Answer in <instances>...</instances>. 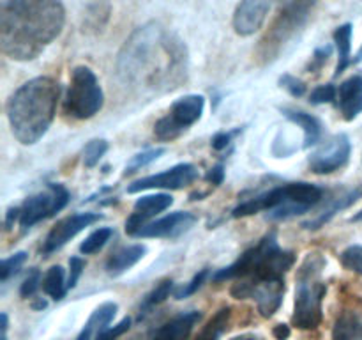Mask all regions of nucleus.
Masks as SVG:
<instances>
[{"mask_svg": "<svg viewBox=\"0 0 362 340\" xmlns=\"http://www.w3.org/2000/svg\"><path fill=\"white\" fill-rule=\"evenodd\" d=\"M230 340H265V339L260 335H255V333H244V335H237Z\"/></svg>", "mask_w": 362, "mask_h": 340, "instance_id": "46", "label": "nucleus"}, {"mask_svg": "<svg viewBox=\"0 0 362 340\" xmlns=\"http://www.w3.org/2000/svg\"><path fill=\"white\" fill-rule=\"evenodd\" d=\"M113 236V230L110 227H103V229L94 230L88 237H85L83 243L80 244V251L83 255H92L98 254Z\"/></svg>", "mask_w": 362, "mask_h": 340, "instance_id": "28", "label": "nucleus"}, {"mask_svg": "<svg viewBox=\"0 0 362 340\" xmlns=\"http://www.w3.org/2000/svg\"><path fill=\"white\" fill-rule=\"evenodd\" d=\"M361 197H362V184H359V186L356 188H350V190H343L341 193L334 195V197L327 202V205L318 212L317 218L308 220V222L303 223V227L304 229H311V230L320 229V227H324L332 216L338 215V212L343 211V209L350 208V205H352L354 202L359 200Z\"/></svg>", "mask_w": 362, "mask_h": 340, "instance_id": "18", "label": "nucleus"}, {"mask_svg": "<svg viewBox=\"0 0 362 340\" xmlns=\"http://www.w3.org/2000/svg\"><path fill=\"white\" fill-rule=\"evenodd\" d=\"M332 53V46L327 45V46H320V48L317 50V52L313 53V57H311V64H310V71H318L324 67V64H327L329 57H331Z\"/></svg>", "mask_w": 362, "mask_h": 340, "instance_id": "40", "label": "nucleus"}, {"mask_svg": "<svg viewBox=\"0 0 362 340\" xmlns=\"http://www.w3.org/2000/svg\"><path fill=\"white\" fill-rule=\"evenodd\" d=\"M115 314H117L115 303H112V301L103 303L101 307H98L94 312H92L87 324L83 326V329H81L76 340H95V336H98L103 329L108 328V324L112 322V319L115 317Z\"/></svg>", "mask_w": 362, "mask_h": 340, "instance_id": "22", "label": "nucleus"}, {"mask_svg": "<svg viewBox=\"0 0 362 340\" xmlns=\"http://www.w3.org/2000/svg\"><path fill=\"white\" fill-rule=\"evenodd\" d=\"M352 222H362V209L352 218Z\"/></svg>", "mask_w": 362, "mask_h": 340, "instance_id": "49", "label": "nucleus"}, {"mask_svg": "<svg viewBox=\"0 0 362 340\" xmlns=\"http://www.w3.org/2000/svg\"><path fill=\"white\" fill-rule=\"evenodd\" d=\"M207 275H209V269H202L200 273H197V275L193 276V280H191V282L184 283V285L180 287V289H177V293H175L177 300H184V298L193 296V294L197 293V290L200 289L202 285H204V282H205V278H207Z\"/></svg>", "mask_w": 362, "mask_h": 340, "instance_id": "34", "label": "nucleus"}, {"mask_svg": "<svg viewBox=\"0 0 362 340\" xmlns=\"http://www.w3.org/2000/svg\"><path fill=\"white\" fill-rule=\"evenodd\" d=\"M338 105L346 120H354L362 113V76L349 78L338 89Z\"/></svg>", "mask_w": 362, "mask_h": 340, "instance_id": "19", "label": "nucleus"}, {"mask_svg": "<svg viewBox=\"0 0 362 340\" xmlns=\"http://www.w3.org/2000/svg\"><path fill=\"white\" fill-rule=\"evenodd\" d=\"M274 336L278 340H286L290 336V328L286 324H278L274 328Z\"/></svg>", "mask_w": 362, "mask_h": 340, "instance_id": "44", "label": "nucleus"}, {"mask_svg": "<svg viewBox=\"0 0 362 340\" xmlns=\"http://www.w3.org/2000/svg\"><path fill=\"white\" fill-rule=\"evenodd\" d=\"M163 152H165V149L159 147V149H151V151H145V152H140V154L133 156V159L127 163L126 172L124 174L127 176V174H133V172H136V170H140L141 166H147L148 163H152L154 159H158Z\"/></svg>", "mask_w": 362, "mask_h": 340, "instance_id": "31", "label": "nucleus"}, {"mask_svg": "<svg viewBox=\"0 0 362 340\" xmlns=\"http://www.w3.org/2000/svg\"><path fill=\"white\" fill-rule=\"evenodd\" d=\"M235 133H237V131L214 135V138H212V149H216V151H223V149H226V145L230 144V140H232V137Z\"/></svg>", "mask_w": 362, "mask_h": 340, "instance_id": "42", "label": "nucleus"}, {"mask_svg": "<svg viewBox=\"0 0 362 340\" xmlns=\"http://www.w3.org/2000/svg\"><path fill=\"white\" fill-rule=\"evenodd\" d=\"M341 264L346 269H350V271L361 273L362 275V246L354 244V246H349L346 250H343Z\"/></svg>", "mask_w": 362, "mask_h": 340, "instance_id": "33", "label": "nucleus"}, {"mask_svg": "<svg viewBox=\"0 0 362 340\" xmlns=\"http://www.w3.org/2000/svg\"><path fill=\"white\" fill-rule=\"evenodd\" d=\"M281 112L286 119L292 120L293 124H297V126L303 128V131H304L303 147L304 149L311 147V145H315L318 140H320L322 126L313 115H310V113L303 112V110H296V108H281Z\"/></svg>", "mask_w": 362, "mask_h": 340, "instance_id": "23", "label": "nucleus"}, {"mask_svg": "<svg viewBox=\"0 0 362 340\" xmlns=\"http://www.w3.org/2000/svg\"><path fill=\"white\" fill-rule=\"evenodd\" d=\"M205 179H207L211 184H214V186H219V184L225 181V166L216 165L214 169L209 170L207 176H205Z\"/></svg>", "mask_w": 362, "mask_h": 340, "instance_id": "41", "label": "nucleus"}, {"mask_svg": "<svg viewBox=\"0 0 362 340\" xmlns=\"http://www.w3.org/2000/svg\"><path fill=\"white\" fill-rule=\"evenodd\" d=\"M334 99H338V89L332 84L320 85V87L315 89L310 96V101L313 105H324V103H332Z\"/></svg>", "mask_w": 362, "mask_h": 340, "instance_id": "35", "label": "nucleus"}, {"mask_svg": "<svg viewBox=\"0 0 362 340\" xmlns=\"http://www.w3.org/2000/svg\"><path fill=\"white\" fill-rule=\"evenodd\" d=\"M173 204L172 195L168 193H156V195H145V197L138 198L134 204L133 215L127 218L126 222V232L129 236H136L138 230L148 223L152 216L159 215L165 209H168Z\"/></svg>", "mask_w": 362, "mask_h": 340, "instance_id": "16", "label": "nucleus"}, {"mask_svg": "<svg viewBox=\"0 0 362 340\" xmlns=\"http://www.w3.org/2000/svg\"><path fill=\"white\" fill-rule=\"evenodd\" d=\"M103 99L105 96L94 71L87 66L74 67L64 101L66 113L74 119H90L103 108Z\"/></svg>", "mask_w": 362, "mask_h": 340, "instance_id": "8", "label": "nucleus"}, {"mask_svg": "<svg viewBox=\"0 0 362 340\" xmlns=\"http://www.w3.org/2000/svg\"><path fill=\"white\" fill-rule=\"evenodd\" d=\"M173 290V282L172 280H165V282L159 283L158 287H156L154 290H152L151 294H148L147 298H145L144 301V310H147V308H152L156 307V305L163 303V301L166 300V298L172 294Z\"/></svg>", "mask_w": 362, "mask_h": 340, "instance_id": "32", "label": "nucleus"}, {"mask_svg": "<svg viewBox=\"0 0 362 340\" xmlns=\"http://www.w3.org/2000/svg\"><path fill=\"white\" fill-rule=\"evenodd\" d=\"M20 208H11L9 211H7V216H6V229H13L14 222H16V218H20Z\"/></svg>", "mask_w": 362, "mask_h": 340, "instance_id": "43", "label": "nucleus"}, {"mask_svg": "<svg viewBox=\"0 0 362 340\" xmlns=\"http://www.w3.org/2000/svg\"><path fill=\"white\" fill-rule=\"evenodd\" d=\"M39 283H42L41 271H39V269H32V271L28 273L27 278L23 280V283H21V289H20L21 298H30L32 294L39 289Z\"/></svg>", "mask_w": 362, "mask_h": 340, "instance_id": "38", "label": "nucleus"}, {"mask_svg": "<svg viewBox=\"0 0 362 340\" xmlns=\"http://www.w3.org/2000/svg\"><path fill=\"white\" fill-rule=\"evenodd\" d=\"M232 296L237 300L257 301L258 312L264 317H272L281 307L285 294L283 278H240L232 287Z\"/></svg>", "mask_w": 362, "mask_h": 340, "instance_id": "9", "label": "nucleus"}, {"mask_svg": "<svg viewBox=\"0 0 362 340\" xmlns=\"http://www.w3.org/2000/svg\"><path fill=\"white\" fill-rule=\"evenodd\" d=\"M279 85H281L285 91H288L293 98H300L306 92V84L303 80H299L297 76H292V74H283L279 78Z\"/></svg>", "mask_w": 362, "mask_h": 340, "instance_id": "36", "label": "nucleus"}, {"mask_svg": "<svg viewBox=\"0 0 362 340\" xmlns=\"http://www.w3.org/2000/svg\"><path fill=\"white\" fill-rule=\"evenodd\" d=\"M315 4L317 0H279L278 14L257 48V59L260 62L267 64L278 59L290 39L304 27Z\"/></svg>", "mask_w": 362, "mask_h": 340, "instance_id": "7", "label": "nucleus"}, {"mask_svg": "<svg viewBox=\"0 0 362 340\" xmlns=\"http://www.w3.org/2000/svg\"><path fill=\"white\" fill-rule=\"evenodd\" d=\"M194 215L186 211H177L172 215L148 222L138 230V237H179L194 225Z\"/></svg>", "mask_w": 362, "mask_h": 340, "instance_id": "17", "label": "nucleus"}, {"mask_svg": "<svg viewBox=\"0 0 362 340\" xmlns=\"http://www.w3.org/2000/svg\"><path fill=\"white\" fill-rule=\"evenodd\" d=\"M334 42L338 48V66H336V76L343 73L350 66V52H352V25H339L334 30Z\"/></svg>", "mask_w": 362, "mask_h": 340, "instance_id": "25", "label": "nucleus"}, {"mask_svg": "<svg viewBox=\"0 0 362 340\" xmlns=\"http://www.w3.org/2000/svg\"><path fill=\"white\" fill-rule=\"evenodd\" d=\"M25 261H27V254H25V251H18V254L11 255V257L4 259L2 264H0V280H2V282H7L9 276L18 273V269L23 266Z\"/></svg>", "mask_w": 362, "mask_h": 340, "instance_id": "30", "label": "nucleus"}, {"mask_svg": "<svg viewBox=\"0 0 362 340\" xmlns=\"http://www.w3.org/2000/svg\"><path fill=\"white\" fill-rule=\"evenodd\" d=\"M42 290L53 300L59 301L66 296L67 282L64 280V269L60 266H52L42 278Z\"/></svg>", "mask_w": 362, "mask_h": 340, "instance_id": "26", "label": "nucleus"}, {"mask_svg": "<svg viewBox=\"0 0 362 340\" xmlns=\"http://www.w3.org/2000/svg\"><path fill=\"white\" fill-rule=\"evenodd\" d=\"M296 262V255L278 244L276 232H269L255 246L244 251L228 268L219 269L214 282L240 278H283Z\"/></svg>", "mask_w": 362, "mask_h": 340, "instance_id": "5", "label": "nucleus"}, {"mask_svg": "<svg viewBox=\"0 0 362 340\" xmlns=\"http://www.w3.org/2000/svg\"><path fill=\"white\" fill-rule=\"evenodd\" d=\"M197 166L191 165V163H180V165L172 166V169L165 170L161 174L134 181L127 188V191L129 193H136V191L141 190H158V188H165V190H182V188L193 184L197 181Z\"/></svg>", "mask_w": 362, "mask_h": 340, "instance_id": "12", "label": "nucleus"}, {"mask_svg": "<svg viewBox=\"0 0 362 340\" xmlns=\"http://www.w3.org/2000/svg\"><path fill=\"white\" fill-rule=\"evenodd\" d=\"M60 98V85L49 76H37L21 85L7 101L13 135L23 145L41 140L52 126Z\"/></svg>", "mask_w": 362, "mask_h": 340, "instance_id": "3", "label": "nucleus"}, {"mask_svg": "<svg viewBox=\"0 0 362 340\" xmlns=\"http://www.w3.org/2000/svg\"><path fill=\"white\" fill-rule=\"evenodd\" d=\"M129 326H131V319L129 317L122 319V321H120L119 324L113 326V328L103 329V332L95 336V340H117L120 335H124V333L129 329Z\"/></svg>", "mask_w": 362, "mask_h": 340, "instance_id": "37", "label": "nucleus"}, {"mask_svg": "<svg viewBox=\"0 0 362 340\" xmlns=\"http://www.w3.org/2000/svg\"><path fill=\"white\" fill-rule=\"evenodd\" d=\"M145 251H147V248H145L144 244H131V246L120 248V250H117L115 254L108 259V262H106V271L112 276L122 275L124 271L133 268L138 261H141Z\"/></svg>", "mask_w": 362, "mask_h": 340, "instance_id": "21", "label": "nucleus"}, {"mask_svg": "<svg viewBox=\"0 0 362 340\" xmlns=\"http://www.w3.org/2000/svg\"><path fill=\"white\" fill-rule=\"evenodd\" d=\"M205 108V98L200 94H187L177 99L170 108L168 115L159 119L154 126V133L159 140H175L197 120H200Z\"/></svg>", "mask_w": 362, "mask_h": 340, "instance_id": "10", "label": "nucleus"}, {"mask_svg": "<svg viewBox=\"0 0 362 340\" xmlns=\"http://www.w3.org/2000/svg\"><path fill=\"white\" fill-rule=\"evenodd\" d=\"M0 321H2V324H0V328H2V339L0 340H7V328H9V319H7V314L0 315Z\"/></svg>", "mask_w": 362, "mask_h": 340, "instance_id": "45", "label": "nucleus"}, {"mask_svg": "<svg viewBox=\"0 0 362 340\" xmlns=\"http://www.w3.org/2000/svg\"><path fill=\"white\" fill-rule=\"evenodd\" d=\"M200 319L202 314L198 310L186 312V314L172 319V321L163 324L159 329H156L151 340H186L189 333L193 332L194 326L200 322Z\"/></svg>", "mask_w": 362, "mask_h": 340, "instance_id": "20", "label": "nucleus"}, {"mask_svg": "<svg viewBox=\"0 0 362 340\" xmlns=\"http://www.w3.org/2000/svg\"><path fill=\"white\" fill-rule=\"evenodd\" d=\"M99 218H101V215H98V212H80V215L67 216L66 220L57 223L52 229V232L46 236L45 244H42V254L49 255L53 251L60 250L67 241L73 239L76 234H80L88 225L98 222Z\"/></svg>", "mask_w": 362, "mask_h": 340, "instance_id": "14", "label": "nucleus"}, {"mask_svg": "<svg viewBox=\"0 0 362 340\" xmlns=\"http://www.w3.org/2000/svg\"><path fill=\"white\" fill-rule=\"evenodd\" d=\"M334 340H362V315L356 312H345L336 321L332 329Z\"/></svg>", "mask_w": 362, "mask_h": 340, "instance_id": "24", "label": "nucleus"}, {"mask_svg": "<svg viewBox=\"0 0 362 340\" xmlns=\"http://www.w3.org/2000/svg\"><path fill=\"white\" fill-rule=\"evenodd\" d=\"M46 307V301H37V303H34V308L35 310H39V308H45Z\"/></svg>", "mask_w": 362, "mask_h": 340, "instance_id": "47", "label": "nucleus"}, {"mask_svg": "<svg viewBox=\"0 0 362 340\" xmlns=\"http://www.w3.org/2000/svg\"><path fill=\"white\" fill-rule=\"evenodd\" d=\"M66 23L60 0H2L0 48L18 62L34 60L55 41Z\"/></svg>", "mask_w": 362, "mask_h": 340, "instance_id": "2", "label": "nucleus"}, {"mask_svg": "<svg viewBox=\"0 0 362 340\" xmlns=\"http://www.w3.org/2000/svg\"><path fill=\"white\" fill-rule=\"evenodd\" d=\"M350 140L346 135H336L325 142L310 158V169L315 174H332L345 166L350 158Z\"/></svg>", "mask_w": 362, "mask_h": 340, "instance_id": "13", "label": "nucleus"}, {"mask_svg": "<svg viewBox=\"0 0 362 340\" xmlns=\"http://www.w3.org/2000/svg\"><path fill=\"white\" fill-rule=\"evenodd\" d=\"M324 266L325 261L318 254H310L300 264L292 317L293 324L300 329H315L322 322V301L327 293L320 278Z\"/></svg>", "mask_w": 362, "mask_h": 340, "instance_id": "6", "label": "nucleus"}, {"mask_svg": "<svg viewBox=\"0 0 362 340\" xmlns=\"http://www.w3.org/2000/svg\"><path fill=\"white\" fill-rule=\"evenodd\" d=\"M272 0H240L233 13V28L239 35H253L264 27Z\"/></svg>", "mask_w": 362, "mask_h": 340, "instance_id": "15", "label": "nucleus"}, {"mask_svg": "<svg viewBox=\"0 0 362 340\" xmlns=\"http://www.w3.org/2000/svg\"><path fill=\"white\" fill-rule=\"evenodd\" d=\"M85 269V262L80 257H71L69 259V278H67V289H73L80 280L81 273Z\"/></svg>", "mask_w": 362, "mask_h": 340, "instance_id": "39", "label": "nucleus"}, {"mask_svg": "<svg viewBox=\"0 0 362 340\" xmlns=\"http://www.w3.org/2000/svg\"><path fill=\"white\" fill-rule=\"evenodd\" d=\"M228 319H230V308L228 307L221 308V310L216 312L214 317L204 326V329L198 333L194 340H219V336L225 333L226 324H228Z\"/></svg>", "mask_w": 362, "mask_h": 340, "instance_id": "27", "label": "nucleus"}, {"mask_svg": "<svg viewBox=\"0 0 362 340\" xmlns=\"http://www.w3.org/2000/svg\"><path fill=\"white\" fill-rule=\"evenodd\" d=\"M324 197V190L311 183H288L276 186L272 190L258 193L247 198L233 209V218L257 215L269 211L271 220H288L292 216L303 215L318 204Z\"/></svg>", "mask_w": 362, "mask_h": 340, "instance_id": "4", "label": "nucleus"}, {"mask_svg": "<svg viewBox=\"0 0 362 340\" xmlns=\"http://www.w3.org/2000/svg\"><path fill=\"white\" fill-rule=\"evenodd\" d=\"M187 50L182 39L159 21L138 27L117 57L120 81L138 92H168L187 78Z\"/></svg>", "mask_w": 362, "mask_h": 340, "instance_id": "1", "label": "nucleus"}, {"mask_svg": "<svg viewBox=\"0 0 362 340\" xmlns=\"http://www.w3.org/2000/svg\"><path fill=\"white\" fill-rule=\"evenodd\" d=\"M67 202H69V191L62 184H48L42 191L28 197L20 208L21 229H30L41 220H46L55 215V212L62 211Z\"/></svg>", "mask_w": 362, "mask_h": 340, "instance_id": "11", "label": "nucleus"}, {"mask_svg": "<svg viewBox=\"0 0 362 340\" xmlns=\"http://www.w3.org/2000/svg\"><path fill=\"white\" fill-rule=\"evenodd\" d=\"M354 62H362V46H361V50L359 52H357V55H356V59H354Z\"/></svg>", "mask_w": 362, "mask_h": 340, "instance_id": "48", "label": "nucleus"}, {"mask_svg": "<svg viewBox=\"0 0 362 340\" xmlns=\"http://www.w3.org/2000/svg\"><path fill=\"white\" fill-rule=\"evenodd\" d=\"M108 151V142L103 140V138H95V140H90L83 149V165L87 169H92V166L98 165L101 162L103 156Z\"/></svg>", "mask_w": 362, "mask_h": 340, "instance_id": "29", "label": "nucleus"}]
</instances>
